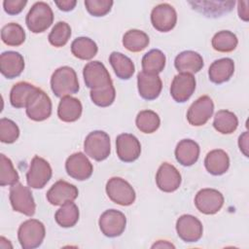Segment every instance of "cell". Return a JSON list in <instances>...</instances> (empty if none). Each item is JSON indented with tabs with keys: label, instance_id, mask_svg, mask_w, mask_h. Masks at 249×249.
<instances>
[{
	"label": "cell",
	"instance_id": "obj_6",
	"mask_svg": "<svg viewBox=\"0 0 249 249\" xmlns=\"http://www.w3.org/2000/svg\"><path fill=\"white\" fill-rule=\"evenodd\" d=\"M9 198L15 211L29 217L35 214L36 205L32 193L28 187H25L20 183L13 185L10 189Z\"/></svg>",
	"mask_w": 249,
	"mask_h": 249
},
{
	"label": "cell",
	"instance_id": "obj_20",
	"mask_svg": "<svg viewBox=\"0 0 249 249\" xmlns=\"http://www.w3.org/2000/svg\"><path fill=\"white\" fill-rule=\"evenodd\" d=\"M137 88L139 95L143 99L154 100L159 97L162 89V83L159 75L141 71L137 75Z\"/></svg>",
	"mask_w": 249,
	"mask_h": 249
},
{
	"label": "cell",
	"instance_id": "obj_7",
	"mask_svg": "<svg viewBox=\"0 0 249 249\" xmlns=\"http://www.w3.org/2000/svg\"><path fill=\"white\" fill-rule=\"evenodd\" d=\"M52 167L50 163L43 158L35 156L26 173V182L28 187L32 189H42L52 178Z\"/></svg>",
	"mask_w": 249,
	"mask_h": 249
},
{
	"label": "cell",
	"instance_id": "obj_47",
	"mask_svg": "<svg viewBox=\"0 0 249 249\" xmlns=\"http://www.w3.org/2000/svg\"><path fill=\"white\" fill-rule=\"evenodd\" d=\"M152 247L153 248H155V247H173L174 248V245H172L171 243H168L166 241L162 242V240H160L158 243H155Z\"/></svg>",
	"mask_w": 249,
	"mask_h": 249
},
{
	"label": "cell",
	"instance_id": "obj_13",
	"mask_svg": "<svg viewBox=\"0 0 249 249\" xmlns=\"http://www.w3.org/2000/svg\"><path fill=\"white\" fill-rule=\"evenodd\" d=\"M195 204L199 212L206 215H212L222 208L224 204V196L215 189H202L196 195Z\"/></svg>",
	"mask_w": 249,
	"mask_h": 249
},
{
	"label": "cell",
	"instance_id": "obj_31",
	"mask_svg": "<svg viewBox=\"0 0 249 249\" xmlns=\"http://www.w3.org/2000/svg\"><path fill=\"white\" fill-rule=\"evenodd\" d=\"M165 55L158 49H153L144 54L142 58V69L143 72L149 74H159L165 66Z\"/></svg>",
	"mask_w": 249,
	"mask_h": 249
},
{
	"label": "cell",
	"instance_id": "obj_38",
	"mask_svg": "<svg viewBox=\"0 0 249 249\" xmlns=\"http://www.w3.org/2000/svg\"><path fill=\"white\" fill-rule=\"evenodd\" d=\"M0 185L2 187L13 186L18 183V173L15 169L12 160L4 154L0 155Z\"/></svg>",
	"mask_w": 249,
	"mask_h": 249
},
{
	"label": "cell",
	"instance_id": "obj_37",
	"mask_svg": "<svg viewBox=\"0 0 249 249\" xmlns=\"http://www.w3.org/2000/svg\"><path fill=\"white\" fill-rule=\"evenodd\" d=\"M135 124L141 132L153 133L160 127V120L156 112L152 110H143L137 114Z\"/></svg>",
	"mask_w": 249,
	"mask_h": 249
},
{
	"label": "cell",
	"instance_id": "obj_15",
	"mask_svg": "<svg viewBox=\"0 0 249 249\" xmlns=\"http://www.w3.org/2000/svg\"><path fill=\"white\" fill-rule=\"evenodd\" d=\"M116 151L119 159L124 162L136 160L141 154L139 140L130 133H122L116 138Z\"/></svg>",
	"mask_w": 249,
	"mask_h": 249
},
{
	"label": "cell",
	"instance_id": "obj_3",
	"mask_svg": "<svg viewBox=\"0 0 249 249\" xmlns=\"http://www.w3.org/2000/svg\"><path fill=\"white\" fill-rule=\"evenodd\" d=\"M53 21V13L49 4L36 2L26 15L25 23L27 28L33 33L46 31Z\"/></svg>",
	"mask_w": 249,
	"mask_h": 249
},
{
	"label": "cell",
	"instance_id": "obj_8",
	"mask_svg": "<svg viewBox=\"0 0 249 249\" xmlns=\"http://www.w3.org/2000/svg\"><path fill=\"white\" fill-rule=\"evenodd\" d=\"M83 76L86 86L90 89V90L99 89L112 84L108 70L104 64L98 60L88 62L84 67Z\"/></svg>",
	"mask_w": 249,
	"mask_h": 249
},
{
	"label": "cell",
	"instance_id": "obj_30",
	"mask_svg": "<svg viewBox=\"0 0 249 249\" xmlns=\"http://www.w3.org/2000/svg\"><path fill=\"white\" fill-rule=\"evenodd\" d=\"M96 43L89 37H78L71 44V52L77 58L89 60L97 53Z\"/></svg>",
	"mask_w": 249,
	"mask_h": 249
},
{
	"label": "cell",
	"instance_id": "obj_35",
	"mask_svg": "<svg viewBox=\"0 0 249 249\" xmlns=\"http://www.w3.org/2000/svg\"><path fill=\"white\" fill-rule=\"evenodd\" d=\"M1 39L8 46L18 47L25 41V31L18 23L11 22L2 27Z\"/></svg>",
	"mask_w": 249,
	"mask_h": 249
},
{
	"label": "cell",
	"instance_id": "obj_34",
	"mask_svg": "<svg viewBox=\"0 0 249 249\" xmlns=\"http://www.w3.org/2000/svg\"><path fill=\"white\" fill-rule=\"evenodd\" d=\"M56 223L62 228H71L76 225L79 220V208L73 202L69 201L61 205L54 214Z\"/></svg>",
	"mask_w": 249,
	"mask_h": 249
},
{
	"label": "cell",
	"instance_id": "obj_9",
	"mask_svg": "<svg viewBox=\"0 0 249 249\" xmlns=\"http://www.w3.org/2000/svg\"><path fill=\"white\" fill-rule=\"evenodd\" d=\"M52 101L49 95L38 89L30 97L26 105V115L35 122H42L52 114Z\"/></svg>",
	"mask_w": 249,
	"mask_h": 249
},
{
	"label": "cell",
	"instance_id": "obj_45",
	"mask_svg": "<svg viewBox=\"0 0 249 249\" xmlns=\"http://www.w3.org/2000/svg\"><path fill=\"white\" fill-rule=\"evenodd\" d=\"M54 3L58 7V9L63 12L72 11L77 4L75 0H62V1H55Z\"/></svg>",
	"mask_w": 249,
	"mask_h": 249
},
{
	"label": "cell",
	"instance_id": "obj_27",
	"mask_svg": "<svg viewBox=\"0 0 249 249\" xmlns=\"http://www.w3.org/2000/svg\"><path fill=\"white\" fill-rule=\"evenodd\" d=\"M194 10L205 15L206 17H220L224 14L230 13L234 6V1L209 2V1H196L189 2Z\"/></svg>",
	"mask_w": 249,
	"mask_h": 249
},
{
	"label": "cell",
	"instance_id": "obj_16",
	"mask_svg": "<svg viewBox=\"0 0 249 249\" xmlns=\"http://www.w3.org/2000/svg\"><path fill=\"white\" fill-rule=\"evenodd\" d=\"M196 78L193 74L179 73L170 86V94L178 103H184L190 99L196 89Z\"/></svg>",
	"mask_w": 249,
	"mask_h": 249
},
{
	"label": "cell",
	"instance_id": "obj_5",
	"mask_svg": "<svg viewBox=\"0 0 249 249\" xmlns=\"http://www.w3.org/2000/svg\"><path fill=\"white\" fill-rule=\"evenodd\" d=\"M106 193L113 202L122 206L131 205L136 197L131 185L121 177H112L108 180Z\"/></svg>",
	"mask_w": 249,
	"mask_h": 249
},
{
	"label": "cell",
	"instance_id": "obj_26",
	"mask_svg": "<svg viewBox=\"0 0 249 249\" xmlns=\"http://www.w3.org/2000/svg\"><path fill=\"white\" fill-rule=\"evenodd\" d=\"M82 111L83 106L79 99L71 96H64L58 104L57 116L62 122L72 123L81 117Z\"/></svg>",
	"mask_w": 249,
	"mask_h": 249
},
{
	"label": "cell",
	"instance_id": "obj_11",
	"mask_svg": "<svg viewBox=\"0 0 249 249\" xmlns=\"http://www.w3.org/2000/svg\"><path fill=\"white\" fill-rule=\"evenodd\" d=\"M214 112V103L212 99L203 95L197 98L187 112V120L194 126H200L207 123Z\"/></svg>",
	"mask_w": 249,
	"mask_h": 249
},
{
	"label": "cell",
	"instance_id": "obj_23",
	"mask_svg": "<svg viewBox=\"0 0 249 249\" xmlns=\"http://www.w3.org/2000/svg\"><path fill=\"white\" fill-rule=\"evenodd\" d=\"M234 73V62L231 58L224 57L215 60L209 67V80L217 85L228 82Z\"/></svg>",
	"mask_w": 249,
	"mask_h": 249
},
{
	"label": "cell",
	"instance_id": "obj_41",
	"mask_svg": "<svg viewBox=\"0 0 249 249\" xmlns=\"http://www.w3.org/2000/svg\"><path fill=\"white\" fill-rule=\"evenodd\" d=\"M19 136V128L15 122L10 119L0 120V141L3 143H14Z\"/></svg>",
	"mask_w": 249,
	"mask_h": 249
},
{
	"label": "cell",
	"instance_id": "obj_25",
	"mask_svg": "<svg viewBox=\"0 0 249 249\" xmlns=\"http://www.w3.org/2000/svg\"><path fill=\"white\" fill-rule=\"evenodd\" d=\"M206 170L215 176L226 173L230 167V158L228 154L221 149L210 151L204 160Z\"/></svg>",
	"mask_w": 249,
	"mask_h": 249
},
{
	"label": "cell",
	"instance_id": "obj_32",
	"mask_svg": "<svg viewBox=\"0 0 249 249\" xmlns=\"http://www.w3.org/2000/svg\"><path fill=\"white\" fill-rule=\"evenodd\" d=\"M150 42L149 36L141 30L130 29L123 37L124 47L132 53H138L146 49Z\"/></svg>",
	"mask_w": 249,
	"mask_h": 249
},
{
	"label": "cell",
	"instance_id": "obj_10",
	"mask_svg": "<svg viewBox=\"0 0 249 249\" xmlns=\"http://www.w3.org/2000/svg\"><path fill=\"white\" fill-rule=\"evenodd\" d=\"M101 232L107 237L120 236L126 225L124 214L116 209H109L103 212L98 221Z\"/></svg>",
	"mask_w": 249,
	"mask_h": 249
},
{
	"label": "cell",
	"instance_id": "obj_4",
	"mask_svg": "<svg viewBox=\"0 0 249 249\" xmlns=\"http://www.w3.org/2000/svg\"><path fill=\"white\" fill-rule=\"evenodd\" d=\"M86 154L96 161L106 160L111 152L109 135L102 130H94L88 134L84 142Z\"/></svg>",
	"mask_w": 249,
	"mask_h": 249
},
{
	"label": "cell",
	"instance_id": "obj_18",
	"mask_svg": "<svg viewBox=\"0 0 249 249\" xmlns=\"http://www.w3.org/2000/svg\"><path fill=\"white\" fill-rule=\"evenodd\" d=\"M181 180L180 172L174 165L168 162L161 163L157 171V186L164 193H172L176 191L181 185Z\"/></svg>",
	"mask_w": 249,
	"mask_h": 249
},
{
	"label": "cell",
	"instance_id": "obj_44",
	"mask_svg": "<svg viewBox=\"0 0 249 249\" xmlns=\"http://www.w3.org/2000/svg\"><path fill=\"white\" fill-rule=\"evenodd\" d=\"M238 16L239 18L244 20L248 21L249 19V12H248V1H239L238 3Z\"/></svg>",
	"mask_w": 249,
	"mask_h": 249
},
{
	"label": "cell",
	"instance_id": "obj_21",
	"mask_svg": "<svg viewBox=\"0 0 249 249\" xmlns=\"http://www.w3.org/2000/svg\"><path fill=\"white\" fill-rule=\"evenodd\" d=\"M24 69L23 56L14 51L4 52L0 55V71L7 79L18 77Z\"/></svg>",
	"mask_w": 249,
	"mask_h": 249
},
{
	"label": "cell",
	"instance_id": "obj_28",
	"mask_svg": "<svg viewBox=\"0 0 249 249\" xmlns=\"http://www.w3.org/2000/svg\"><path fill=\"white\" fill-rule=\"evenodd\" d=\"M109 62L115 74L122 80H128L132 77L135 67L132 60L122 53L113 52L109 56Z\"/></svg>",
	"mask_w": 249,
	"mask_h": 249
},
{
	"label": "cell",
	"instance_id": "obj_12",
	"mask_svg": "<svg viewBox=\"0 0 249 249\" xmlns=\"http://www.w3.org/2000/svg\"><path fill=\"white\" fill-rule=\"evenodd\" d=\"M151 22L154 28L160 32H168L172 30L177 22L175 9L167 3L157 5L152 10Z\"/></svg>",
	"mask_w": 249,
	"mask_h": 249
},
{
	"label": "cell",
	"instance_id": "obj_39",
	"mask_svg": "<svg viewBox=\"0 0 249 249\" xmlns=\"http://www.w3.org/2000/svg\"><path fill=\"white\" fill-rule=\"evenodd\" d=\"M71 36V27L65 21H58L54 24L52 31L49 34V42L51 45L56 48H60L66 45Z\"/></svg>",
	"mask_w": 249,
	"mask_h": 249
},
{
	"label": "cell",
	"instance_id": "obj_14",
	"mask_svg": "<svg viewBox=\"0 0 249 249\" xmlns=\"http://www.w3.org/2000/svg\"><path fill=\"white\" fill-rule=\"evenodd\" d=\"M176 231L178 236L185 242H196L202 236V224L195 216L185 214L178 218L176 222Z\"/></svg>",
	"mask_w": 249,
	"mask_h": 249
},
{
	"label": "cell",
	"instance_id": "obj_36",
	"mask_svg": "<svg viewBox=\"0 0 249 249\" xmlns=\"http://www.w3.org/2000/svg\"><path fill=\"white\" fill-rule=\"evenodd\" d=\"M211 44L213 49L217 52L230 53L236 48L238 40L234 33L229 30H222L213 36Z\"/></svg>",
	"mask_w": 249,
	"mask_h": 249
},
{
	"label": "cell",
	"instance_id": "obj_24",
	"mask_svg": "<svg viewBox=\"0 0 249 249\" xmlns=\"http://www.w3.org/2000/svg\"><path fill=\"white\" fill-rule=\"evenodd\" d=\"M199 146L192 139L181 140L175 148V158L184 166H191L196 163L199 157Z\"/></svg>",
	"mask_w": 249,
	"mask_h": 249
},
{
	"label": "cell",
	"instance_id": "obj_17",
	"mask_svg": "<svg viewBox=\"0 0 249 249\" xmlns=\"http://www.w3.org/2000/svg\"><path fill=\"white\" fill-rule=\"evenodd\" d=\"M67 174L78 181L89 179L93 171V166L89 160L81 152L72 154L65 162Z\"/></svg>",
	"mask_w": 249,
	"mask_h": 249
},
{
	"label": "cell",
	"instance_id": "obj_22",
	"mask_svg": "<svg viewBox=\"0 0 249 249\" xmlns=\"http://www.w3.org/2000/svg\"><path fill=\"white\" fill-rule=\"evenodd\" d=\"M203 65L202 56L194 51H184L174 60V66L179 73L194 74L200 71Z\"/></svg>",
	"mask_w": 249,
	"mask_h": 249
},
{
	"label": "cell",
	"instance_id": "obj_2",
	"mask_svg": "<svg viewBox=\"0 0 249 249\" xmlns=\"http://www.w3.org/2000/svg\"><path fill=\"white\" fill-rule=\"evenodd\" d=\"M46 235L45 226L36 219L24 221L18 228V238L23 249H34L39 247Z\"/></svg>",
	"mask_w": 249,
	"mask_h": 249
},
{
	"label": "cell",
	"instance_id": "obj_19",
	"mask_svg": "<svg viewBox=\"0 0 249 249\" xmlns=\"http://www.w3.org/2000/svg\"><path fill=\"white\" fill-rule=\"evenodd\" d=\"M79 195L77 187L66 181L55 182L47 193V199L53 205H62L69 201H74Z\"/></svg>",
	"mask_w": 249,
	"mask_h": 249
},
{
	"label": "cell",
	"instance_id": "obj_1",
	"mask_svg": "<svg viewBox=\"0 0 249 249\" xmlns=\"http://www.w3.org/2000/svg\"><path fill=\"white\" fill-rule=\"evenodd\" d=\"M51 88L53 94L61 98L77 93L80 86L75 70L69 66L57 68L52 75Z\"/></svg>",
	"mask_w": 249,
	"mask_h": 249
},
{
	"label": "cell",
	"instance_id": "obj_29",
	"mask_svg": "<svg viewBox=\"0 0 249 249\" xmlns=\"http://www.w3.org/2000/svg\"><path fill=\"white\" fill-rule=\"evenodd\" d=\"M38 89L27 82H18L11 89L10 102L15 108H25L31 95Z\"/></svg>",
	"mask_w": 249,
	"mask_h": 249
},
{
	"label": "cell",
	"instance_id": "obj_43",
	"mask_svg": "<svg viewBox=\"0 0 249 249\" xmlns=\"http://www.w3.org/2000/svg\"><path fill=\"white\" fill-rule=\"evenodd\" d=\"M27 4L26 0H4L3 1V7L4 11L8 15H18L19 14L25 5Z\"/></svg>",
	"mask_w": 249,
	"mask_h": 249
},
{
	"label": "cell",
	"instance_id": "obj_42",
	"mask_svg": "<svg viewBox=\"0 0 249 249\" xmlns=\"http://www.w3.org/2000/svg\"><path fill=\"white\" fill-rule=\"evenodd\" d=\"M112 0H86L87 11L93 17H103L107 15L113 6Z\"/></svg>",
	"mask_w": 249,
	"mask_h": 249
},
{
	"label": "cell",
	"instance_id": "obj_40",
	"mask_svg": "<svg viewBox=\"0 0 249 249\" xmlns=\"http://www.w3.org/2000/svg\"><path fill=\"white\" fill-rule=\"evenodd\" d=\"M89 96L91 101L99 107H108L110 106L116 97V90L113 86V83L95 90H90Z\"/></svg>",
	"mask_w": 249,
	"mask_h": 249
},
{
	"label": "cell",
	"instance_id": "obj_46",
	"mask_svg": "<svg viewBox=\"0 0 249 249\" xmlns=\"http://www.w3.org/2000/svg\"><path fill=\"white\" fill-rule=\"evenodd\" d=\"M238 146L245 157H248V131H244L238 139Z\"/></svg>",
	"mask_w": 249,
	"mask_h": 249
},
{
	"label": "cell",
	"instance_id": "obj_33",
	"mask_svg": "<svg viewBox=\"0 0 249 249\" xmlns=\"http://www.w3.org/2000/svg\"><path fill=\"white\" fill-rule=\"evenodd\" d=\"M238 125V120L235 114L228 110H220L215 114L213 126L222 134L232 133Z\"/></svg>",
	"mask_w": 249,
	"mask_h": 249
}]
</instances>
